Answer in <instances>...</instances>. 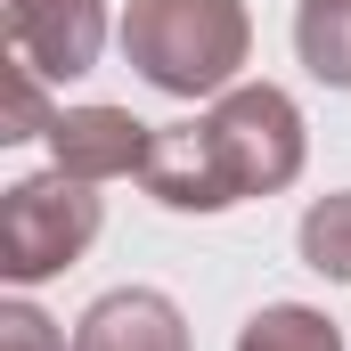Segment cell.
<instances>
[{"label": "cell", "instance_id": "cell-8", "mask_svg": "<svg viewBox=\"0 0 351 351\" xmlns=\"http://www.w3.org/2000/svg\"><path fill=\"white\" fill-rule=\"evenodd\" d=\"M237 351H343V335L311 302H269V311H254L237 327Z\"/></svg>", "mask_w": 351, "mask_h": 351}, {"label": "cell", "instance_id": "cell-4", "mask_svg": "<svg viewBox=\"0 0 351 351\" xmlns=\"http://www.w3.org/2000/svg\"><path fill=\"white\" fill-rule=\"evenodd\" d=\"M8 49L41 82H74L106 49V0H8Z\"/></svg>", "mask_w": 351, "mask_h": 351}, {"label": "cell", "instance_id": "cell-10", "mask_svg": "<svg viewBox=\"0 0 351 351\" xmlns=\"http://www.w3.org/2000/svg\"><path fill=\"white\" fill-rule=\"evenodd\" d=\"M49 106H41V74L16 58V74H8V114H0V139H49Z\"/></svg>", "mask_w": 351, "mask_h": 351}, {"label": "cell", "instance_id": "cell-9", "mask_svg": "<svg viewBox=\"0 0 351 351\" xmlns=\"http://www.w3.org/2000/svg\"><path fill=\"white\" fill-rule=\"evenodd\" d=\"M302 262L319 269V278H343L351 286V188L343 196H319L302 213Z\"/></svg>", "mask_w": 351, "mask_h": 351}, {"label": "cell", "instance_id": "cell-1", "mask_svg": "<svg viewBox=\"0 0 351 351\" xmlns=\"http://www.w3.org/2000/svg\"><path fill=\"white\" fill-rule=\"evenodd\" d=\"M302 172V106L269 82L221 90L213 114L196 123H156L147 147V196L172 213H229L245 196H278Z\"/></svg>", "mask_w": 351, "mask_h": 351}, {"label": "cell", "instance_id": "cell-3", "mask_svg": "<svg viewBox=\"0 0 351 351\" xmlns=\"http://www.w3.org/2000/svg\"><path fill=\"white\" fill-rule=\"evenodd\" d=\"M90 188L98 180H74L49 164L41 180H16L0 196V269H8V286H41V278H58L66 262L90 254V237L106 221Z\"/></svg>", "mask_w": 351, "mask_h": 351}, {"label": "cell", "instance_id": "cell-6", "mask_svg": "<svg viewBox=\"0 0 351 351\" xmlns=\"http://www.w3.org/2000/svg\"><path fill=\"white\" fill-rule=\"evenodd\" d=\"M74 351H188V319H180L172 294L123 286V294H98V302L82 311Z\"/></svg>", "mask_w": 351, "mask_h": 351}, {"label": "cell", "instance_id": "cell-5", "mask_svg": "<svg viewBox=\"0 0 351 351\" xmlns=\"http://www.w3.org/2000/svg\"><path fill=\"white\" fill-rule=\"evenodd\" d=\"M147 147H156V123H139L131 106H58L49 123V164L74 180L147 172Z\"/></svg>", "mask_w": 351, "mask_h": 351}, {"label": "cell", "instance_id": "cell-11", "mask_svg": "<svg viewBox=\"0 0 351 351\" xmlns=\"http://www.w3.org/2000/svg\"><path fill=\"white\" fill-rule=\"evenodd\" d=\"M0 351H66V335H58L33 302H8V311H0Z\"/></svg>", "mask_w": 351, "mask_h": 351}, {"label": "cell", "instance_id": "cell-7", "mask_svg": "<svg viewBox=\"0 0 351 351\" xmlns=\"http://www.w3.org/2000/svg\"><path fill=\"white\" fill-rule=\"evenodd\" d=\"M294 49H302V66L327 90H351V0H302Z\"/></svg>", "mask_w": 351, "mask_h": 351}, {"label": "cell", "instance_id": "cell-2", "mask_svg": "<svg viewBox=\"0 0 351 351\" xmlns=\"http://www.w3.org/2000/svg\"><path fill=\"white\" fill-rule=\"evenodd\" d=\"M254 49L245 0H131L123 8V58L164 98H221Z\"/></svg>", "mask_w": 351, "mask_h": 351}]
</instances>
